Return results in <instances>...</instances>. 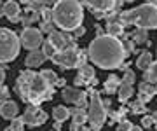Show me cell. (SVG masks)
<instances>
[{
    "instance_id": "obj_1",
    "label": "cell",
    "mask_w": 157,
    "mask_h": 131,
    "mask_svg": "<svg viewBox=\"0 0 157 131\" xmlns=\"http://www.w3.org/2000/svg\"><path fill=\"white\" fill-rule=\"evenodd\" d=\"M87 56L96 67L103 70L119 68L122 61L128 58L124 44L113 35H98L89 44Z\"/></svg>"
},
{
    "instance_id": "obj_2",
    "label": "cell",
    "mask_w": 157,
    "mask_h": 131,
    "mask_svg": "<svg viewBox=\"0 0 157 131\" xmlns=\"http://www.w3.org/2000/svg\"><path fill=\"white\" fill-rule=\"evenodd\" d=\"M14 89L21 96L23 102L39 105L40 102H45V100L52 98L54 86H51L42 74H37V72H32V70H23L21 74L17 75Z\"/></svg>"
},
{
    "instance_id": "obj_3",
    "label": "cell",
    "mask_w": 157,
    "mask_h": 131,
    "mask_svg": "<svg viewBox=\"0 0 157 131\" xmlns=\"http://www.w3.org/2000/svg\"><path fill=\"white\" fill-rule=\"evenodd\" d=\"M84 9L78 0H58L52 7V21L63 32H73L82 25Z\"/></svg>"
},
{
    "instance_id": "obj_4",
    "label": "cell",
    "mask_w": 157,
    "mask_h": 131,
    "mask_svg": "<svg viewBox=\"0 0 157 131\" xmlns=\"http://www.w3.org/2000/svg\"><path fill=\"white\" fill-rule=\"evenodd\" d=\"M119 21L122 25H135L138 28L157 30V4L147 2V4L135 7V9L121 12Z\"/></svg>"
},
{
    "instance_id": "obj_5",
    "label": "cell",
    "mask_w": 157,
    "mask_h": 131,
    "mask_svg": "<svg viewBox=\"0 0 157 131\" xmlns=\"http://www.w3.org/2000/svg\"><path fill=\"white\" fill-rule=\"evenodd\" d=\"M87 58L89 56H86L75 44H68L65 49L54 52V56L51 60H52V63H56L58 67L67 70V68H80L82 65H86Z\"/></svg>"
},
{
    "instance_id": "obj_6",
    "label": "cell",
    "mask_w": 157,
    "mask_h": 131,
    "mask_svg": "<svg viewBox=\"0 0 157 131\" xmlns=\"http://www.w3.org/2000/svg\"><path fill=\"white\" fill-rule=\"evenodd\" d=\"M21 47V39L12 30L0 28V63H9L16 60Z\"/></svg>"
},
{
    "instance_id": "obj_7",
    "label": "cell",
    "mask_w": 157,
    "mask_h": 131,
    "mask_svg": "<svg viewBox=\"0 0 157 131\" xmlns=\"http://www.w3.org/2000/svg\"><path fill=\"white\" fill-rule=\"evenodd\" d=\"M107 121V107L98 93H91L89 98V110H87V122L91 129H100Z\"/></svg>"
},
{
    "instance_id": "obj_8",
    "label": "cell",
    "mask_w": 157,
    "mask_h": 131,
    "mask_svg": "<svg viewBox=\"0 0 157 131\" xmlns=\"http://www.w3.org/2000/svg\"><path fill=\"white\" fill-rule=\"evenodd\" d=\"M21 46L26 47V49H39L42 44H44V33H42V30L39 28H30V26H26V28L21 32Z\"/></svg>"
},
{
    "instance_id": "obj_9",
    "label": "cell",
    "mask_w": 157,
    "mask_h": 131,
    "mask_svg": "<svg viewBox=\"0 0 157 131\" xmlns=\"http://www.w3.org/2000/svg\"><path fill=\"white\" fill-rule=\"evenodd\" d=\"M23 117H25L26 126L35 128V126L44 124L45 121H47V112L40 110V107H37V103H30L28 107H26V110H25V115Z\"/></svg>"
},
{
    "instance_id": "obj_10",
    "label": "cell",
    "mask_w": 157,
    "mask_h": 131,
    "mask_svg": "<svg viewBox=\"0 0 157 131\" xmlns=\"http://www.w3.org/2000/svg\"><path fill=\"white\" fill-rule=\"evenodd\" d=\"M98 84V79L94 75V68L91 65H82L78 68V74L75 77V86H91Z\"/></svg>"
},
{
    "instance_id": "obj_11",
    "label": "cell",
    "mask_w": 157,
    "mask_h": 131,
    "mask_svg": "<svg viewBox=\"0 0 157 131\" xmlns=\"http://www.w3.org/2000/svg\"><path fill=\"white\" fill-rule=\"evenodd\" d=\"M45 60H49L47 58V54L44 52V49H32L30 51V54L26 56V60H25V65L28 67V68H37V67H40V65H44Z\"/></svg>"
},
{
    "instance_id": "obj_12",
    "label": "cell",
    "mask_w": 157,
    "mask_h": 131,
    "mask_svg": "<svg viewBox=\"0 0 157 131\" xmlns=\"http://www.w3.org/2000/svg\"><path fill=\"white\" fill-rule=\"evenodd\" d=\"M86 6H89L93 12H110L115 9L117 0H84Z\"/></svg>"
},
{
    "instance_id": "obj_13",
    "label": "cell",
    "mask_w": 157,
    "mask_h": 131,
    "mask_svg": "<svg viewBox=\"0 0 157 131\" xmlns=\"http://www.w3.org/2000/svg\"><path fill=\"white\" fill-rule=\"evenodd\" d=\"M61 98L65 100V102H68V103H75V105H78L80 102H84L86 100V93L82 91V89H78V87H63Z\"/></svg>"
},
{
    "instance_id": "obj_14",
    "label": "cell",
    "mask_w": 157,
    "mask_h": 131,
    "mask_svg": "<svg viewBox=\"0 0 157 131\" xmlns=\"http://www.w3.org/2000/svg\"><path fill=\"white\" fill-rule=\"evenodd\" d=\"M2 11H4V16L12 21V23H16L17 19H19V4H17L16 0H7L6 4L2 6Z\"/></svg>"
},
{
    "instance_id": "obj_15",
    "label": "cell",
    "mask_w": 157,
    "mask_h": 131,
    "mask_svg": "<svg viewBox=\"0 0 157 131\" xmlns=\"http://www.w3.org/2000/svg\"><path fill=\"white\" fill-rule=\"evenodd\" d=\"M47 40L54 46L56 51H61V49H65V47L68 46L70 37H68V33H63V32H51L49 39H47Z\"/></svg>"
},
{
    "instance_id": "obj_16",
    "label": "cell",
    "mask_w": 157,
    "mask_h": 131,
    "mask_svg": "<svg viewBox=\"0 0 157 131\" xmlns=\"http://www.w3.org/2000/svg\"><path fill=\"white\" fill-rule=\"evenodd\" d=\"M17 112H19V108H17V105L12 100H6V102L0 103V117L2 119H14L17 115Z\"/></svg>"
},
{
    "instance_id": "obj_17",
    "label": "cell",
    "mask_w": 157,
    "mask_h": 131,
    "mask_svg": "<svg viewBox=\"0 0 157 131\" xmlns=\"http://www.w3.org/2000/svg\"><path fill=\"white\" fill-rule=\"evenodd\" d=\"M155 94V87L152 82L148 80H143L140 86H138V100L143 103H147L148 100H152V96Z\"/></svg>"
},
{
    "instance_id": "obj_18",
    "label": "cell",
    "mask_w": 157,
    "mask_h": 131,
    "mask_svg": "<svg viewBox=\"0 0 157 131\" xmlns=\"http://www.w3.org/2000/svg\"><path fill=\"white\" fill-rule=\"evenodd\" d=\"M70 114H72V121L73 122H77V124H84V122H87V112H86V108L80 107V105L70 108Z\"/></svg>"
},
{
    "instance_id": "obj_19",
    "label": "cell",
    "mask_w": 157,
    "mask_h": 131,
    "mask_svg": "<svg viewBox=\"0 0 157 131\" xmlns=\"http://www.w3.org/2000/svg\"><path fill=\"white\" fill-rule=\"evenodd\" d=\"M117 94H119V100L121 102H128L129 98L135 94V89H133V84H128V82H122V84L119 86L117 89Z\"/></svg>"
},
{
    "instance_id": "obj_20",
    "label": "cell",
    "mask_w": 157,
    "mask_h": 131,
    "mask_svg": "<svg viewBox=\"0 0 157 131\" xmlns=\"http://www.w3.org/2000/svg\"><path fill=\"white\" fill-rule=\"evenodd\" d=\"M152 61H154V60H152V52L150 51H143L140 56H138V60H136V67L145 72V70L150 68Z\"/></svg>"
},
{
    "instance_id": "obj_21",
    "label": "cell",
    "mask_w": 157,
    "mask_h": 131,
    "mask_svg": "<svg viewBox=\"0 0 157 131\" xmlns=\"http://www.w3.org/2000/svg\"><path fill=\"white\" fill-rule=\"evenodd\" d=\"M70 108L68 107H63V105H58V107H54V110H52V117H54V121H58V122H65V121H68V117H70Z\"/></svg>"
},
{
    "instance_id": "obj_22",
    "label": "cell",
    "mask_w": 157,
    "mask_h": 131,
    "mask_svg": "<svg viewBox=\"0 0 157 131\" xmlns=\"http://www.w3.org/2000/svg\"><path fill=\"white\" fill-rule=\"evenodd\" d=\"M107 32L113 37H121L124 33V25L121 21H108L107 23Z\"/></svg>"
},
{
    "instance_id": "obj_23",
    "label": "cell",
    "mask_w": 157,
    "mask_h": 131,
    "mask_svg": "<svg viewBox=\"0 0 157 131\" xmlns=\"http://www.w3.org/2000/svg\"><path fill=\"white\" fill-rule=\"evenodd\" d=\"M121 84H122V82H121V79H119L117 75H110L107 79V82H105V93H108V94H110V93H115Z\"/></svg>"
},
{
    "instance_id": "obj_24",
    "label": "cell",
    "mask_w": 157,
    "mask_h": 131,
    "mask_svg": "<svg viewBox=\"0 0 157 131\" xmlns=\"http://www.w3.org/2000/svg\"><path fill=\"white\" fill-rule=\"evenodd\" d=\"M145 80H148V82H152L154 86H157V60L155 61H152L150 68L145 70V77H143Z\"/></svg>"
},
{
    "instance_id": "obj_25",
    "label": "cell",
    "mask_w": 157,
    "mask_h": 131,
    "mask_svg": "<svg viewBox=\"0 0 157 131\" xmlns=\"http://www.w3.org/2000/svg\"><path fill=\"white\" fill-rule=\"evenodd\" d=\"M129 37H133L135 44H145V42H148V37H147V28H138L135 33H131Z\"/></svg>"
},
{
    "instance_id": "obj_26",
    "label": "cell",
    "mask_w": 157,
    "mask_h": 131,
    "mask_svg": "<svg viewBox=\"0 0 157 131\" xmlns=\"http://www.w3.org/2000/svg\"><path fill=\"white\" fill-rule=\"evenodd\" d=\"M25 124H26V122H25V117H14V119H12V122H11V126H9V128H7V129H12V131H21L23 128H25Z\"/></svg>"
},
{
    "instance_id": "obj_27",
    "label": "cell",
    "mask_w": 157,
    "mask_h": 131,
    "mask_svg": "<svg viewBox=\"0 0 157 131\" xmlns=\"http://www.w3.org/2000/svg\"><path fill=\"white\" fill-rule=\"evenodd\" d=\"M40 74L44 75L45 77V80H47V82H49L51 86H56V80H58V75L54 74V72H52V70H40Z\"/></svg>"
},
{
    "instance_id": "obj_28",
    "label": "cell",
    "mask_w": 157,
    "mask_h": 131,
    "mask_svg": "<svg viewBox=\"0 0 157 131\" xmlns=\"http://www.w3.org/2000/svg\"><path fill=\"white\" fill-rule=\"evenodd\" d=\"M54 21L52 19H44L42 23H40V30H42V33H51V32H54Z\"/></svg>"
},
{
    "instance_id": "obj_29",
    "label": "cell",
    "mask_w": 157,
    "mask_h": 131,
    "mask_svg": "<svg viewBox=\"0 0 157 131\" xmlns=\"http://www.w3.org/2000/svg\"><path fill=\"white\" fill-rule=\"evenodd\" d=\"M145 110H147V108H145V103L140 102V100L131 103V112H133V114H143Z\"/></svg>"
},
{
    "instance_id": "obj_30",
    "label": "cell",
    "mask_w": 157,
    "mask_h": 131,
    "mask_svg": "<svg viewBox=\"0 0 157 131\" xmlns=\"http://www.w3.org/2000/svg\"><path fill=\"white\" fill-rule=\"evenodd\" d=\"M42 49H44V52L47 54V58H49V60H51L52 56H54V52H56V49H54V46L51 44L49 40H45L44 44H42Z\"/></svg>"
},
{
    "instance_id": "obj_31",
    "label": "cell",
    "mask_w": 157,
    "mask_h": 131,
    "mask_svg": "<svg viewBox=\"0 0 157 131\" xmlns=\"http://www.w3.org/2000/svg\"><path fill=\"white\" fill-rule=\"evenodd\" d=\"M154 124H155V117H154V115H145V117L141 119V128H145V129L152 128Z\"/></svg>"
},
{
    "instance_id": "obj_32",
    "label": "cell",
    "mask_w": 157,
    "mask_h": 131,
    "mask_svg": "<svg viewBox=\"0 0 157 131\" xmlns=\"http://www.w3.org/2000/svg\"><path fill=\"white\" fill-rule=\"evenodd\" d=\"M117 129H121V131H131V129H135V126L131 124L129 121H126V119H121V122L117 124Z\"/></svg>"
},
{
    "instance_id": "obj_33",
    "label": "cell",
    "mask_w": 157,
    "mask_h": 131,
    "mask_svg": "<svg viewBox=\"0 0 157 131\" xmlns=\"http://www.w3.org/2000/svg\"><path fill=\"white\" fill-rule=\"evenodd\" d=\"M9 96H11V89L6 87V86H0V103L9 100Z\"/></svg>"
},
{
    "instance_id": "obj_34",
    "label": "cell",
    "mask_w": 157,
    "mask_h": 131,
    "mask_svg": "<svg viewBox=\"0 0 157 131\" xmlns=\"http://www.w3.org/2000/svg\"><path fill=\"white\" fill-rule=\"evenodd\" d=\"M122 82H128V84H133V82H135V72H133V70H129V68H126V74H124V79H122Z\"/></svg>"
},
{
    "instance_id": "obj_35",
    "label": "cell",
    "mask_w": 157,
    "mask_h": 131,
    "mask_svg": "<svg viewBox=\"0 0 157 131\" xmlns=\"http://www.w3.org/2000/svg\"><path fill=\"white\" fill-rule=\"evenodd\" d=\"M73 32H75V37H82V35L86 33V28L82 26V25H80V26H78V28H75Z\"/></svg>"
},
{
    "instance_id": "obj_36",
    "label": "cell",
    "mask_w": 157,
    "mask_h": 131,
    "mask_svg": "<svg viewBox=\"0 0 157 131\" xmlns=\"http://www.w3.org/2000/svg\"><path fill=\"white\" fill-rule=\"evenodd\" d=\"M4 80H6V70L0 67V86H4Z\"/></svg>"
},
{
    "instance_id": "obj_37",
    "label": "cell",
    "mask_w": 157,
    "mask_h": 131,
    "mask_svg": "<svg viewBox=\"0 0 157 131\" xmlns=\"http://www.w3.org/2000/svg\"><path fill=\"white\" fill-rule=\"evenodd\" d=\"M56 86H59V87H65V79H58V80H56Z\"/></svg>"
},
{
    "instance_id": "obj_38",
    "label": "cell",
    "mask_w": 157,
    "mask_h": 131,
    "mask_svg": "<svg viewBox=\"0 0 157 131\" xmlns=\"http://www.w3.org/2000/svg\"><path fill=\"white\" fill-rule=\"evenodd\" d=\"M44 2V6H51V4H54V0H42Z\"/></svg>"
},
{
    "instance_id": "obj_39",
    "label": "cell",
    "mask_w": 157,
    "mask_h": 131,
    "mask_svg": "<svg viewBox=\"0 0 157 131\" xmlns=\"http://www.w3.org/2000/svg\"><path fill=\"white\" fill-rule=\"evenodd\" d=\"M147 2H154V4H157V0H147Z\"/></svg>"
},
{
    "instance_id": "obj_40",
    "label": "cell",
    "mask_w": 157,
    "mask_h": 131,
    "mask_svg": "<svg viewBox=\"0 0 157 131\" xmlns=\"http://www.w3.org/2000/svg\"><path fill=\"white\" fill-rule=\"evenodd\" d=\"M0 16H4V11H2V9H0Z\"/></svg>"
},
{
    "instance_id": "obj_41",
    "label": "cell",
    "mask_w": 157,
    "mask_h": 131,
    "mask_svg": "<svg viewBox=\"0 0 157 131\" xmlns=\"http://www.w3.org/2000/svg\"><path fill=\"white\" fill-rule=\"evenodd\" d=\"M124 2H133V0H124Z\"/></svg>"
}]
</instances>
